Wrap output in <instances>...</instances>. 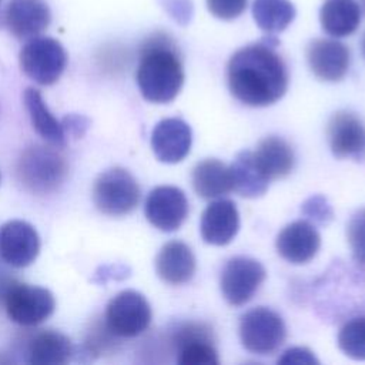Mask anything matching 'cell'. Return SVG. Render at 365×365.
Segmentation results:
<instances>
[{
	"instance_id": "4dcf8cb0",
	"label": "cell",
	"mask_w": 365,
	"mask_h": 365,
	"mask_svg": "<svg viewBox=\"0 0 365 365\" xmlns=\"http://www.w3.org/2000/svg\"><path fill=\"white\" fill-rule=\"evenodd\" d=\"M312 362H318V361L305 348H291L284 352L282 358L278 359V364H312Z\"/></svg>"
},
{
	"instance_id": "d6a6232c",
	"label": "cell",
	"mask_w": 365,
	"mask_h": 365,
	"mask_svg": "<svg viewBox=\"0 0 365 365\" xmlns=\"http://www.w3.org/2000/svg\"><path fill=\"white\" fill-rule=\"evenodd\" d=\"M362 54H364V57H365V36H364V38H362Z\"/></svg>"
},
{
	"instance_id": "9c48e42d",
	"label": "cell",
	"mask_w": 365,
	"mask_h": 365,
	"mask_svg": "<svg viewBox=\"0 0 365 365\" xmlns=\"http://www.w3.org/2000/svg\"><path fill=\"white\" fill-rule=\"evenodd\" d=\"M262 264L250 257H234L221 271L220 288L225 301L234 307L247 304L265 279Z\"/></svg>"
},
{
	"instance_id": "3957f363",
	"label": "cell",
	"mask_w": 365,
	"mask_h": 365,
	"mask_svg": "<svg viewBox=\"0 0 365 365\" xmlns=\"http://www.w3.org/2000/svg\"><path fill=\"white\" fill-rule=\"evenodd\" d=\"M138 201V182L124 168H110L101 173L94 181L93 202L96 208L106 215H127L135 210Z\"/></svg>"
},
{
	"instance_id": "d6986e66",
	"label": "cell",
	"mask_w": 365,
	"mask_h": 365,
	"mask_svg": "<svg viewBox=\"0 0 365 365\" xmlns=\"http://www.w3.org/2000/svg\"><path fill=\"white\" fill-rule=\"evenodd\" d=\"M157 275L170 285H181L195 274V257L191 248L178 240L164 244L155 257Z\"/></svg>"
},
{
	"instance_id": "6da1fadb",
	"label": "cell",
	"mask_w": 365,
	"mask_h": 365,
	"mask_svg": "<svg viewBox=\"0 0 365 365\" xmlns=\"http://www.w3.org/2000/svg\"><path fill=\"white\" fill-rule=\"evenodd\" d=\"M275 36L237 50L227 66L231 94L245 106L267 107L277 103L288 88V70L275 51Z\"/></svg>"
},
{
	"instance_id": "8fae6325",
	"label": "cell",
	"mask_w": 365,
	"mask_h": 365,
	"mask_svg": "<svg viewBox=\"0 0 365 365\" xmlns=\"http://www.w3.org/2000/svg\"><path fill=\"white\" fill-rule=\"evenodd\" d=\"M144 211L151 225L160 231L173 232L184 224L188 215V200L180 188L160 185L148 194Z\"/></svg>"
},
{
	"instance_id": "7c38bea8",
	"label": "cell",
	"mask_w": 365,
	"mask_h": 365,
	"mask_svg": "<svg viewBox=\"0 0 365 365\" xmlns=\"http://www.w3.org/2000/svg\"><path fill=\"white\" fill-rule=\"evenodd\" d=\"M40 252L36 228L21 220H11L0 227V258L14 268L29 267Z\"/></svg>"
},
{
	"instance_id": "ffe728a7",
	"label": "cell",
	"mask_w": 365,
	"mask_h": 365,
	"mask_svg": "<svg viewBox=\"0 0 365 365\" xmlns=\"http://www.w3.org/2000/svg\"><path fill=\"white\" fill-rule=\"evenodd\" d=\"M73 354L70 338L54 329L36 332L26 346V361L33 365H64Z\"/></svg>"
},
{
	"instance_id": "7402d4cb",
	"label": "cell",
	"mask_w": 365,
	"mask_h": 365,
	"mask_svg": "<svg viewBox=\"0 0 365 365\" xmlns=\"http://www.w3.org/2000/svg\"><path fill=\"white\" fill-rule=\"evenodd\" d=\"M23 100L36 133L56 148L66 147V131L63 123L50 113L40 91L29 87L24 90Z\"/></svg>"
},
{
	"instance_id": "52a82bcc",
	"label": "cell",
	"mask_w": 365,
	"mask_h": 365,
	"mask_svg": "<svg viewBox=\"0 0 365 365\" xmlns=\"http://www.w3.org/2000/svg\"><path fill=\"white\" fill-rule=\"evenodd\" d=\"M151 322V308L145 297L134 289L118 292L106 308L107 329L121 338H134L143 334Z\"/></svg>"
},
{
	"instance_id": "4fadbf2b",
	"label": "cell",
	"mask_w": 365,
	"mask_h": 365,
	"mask_svg": "<svg viewBox=\"0 0 365 365\" xmlns=\"http://www.w3.org/2000/svg\"><path fill=\"white\" fill-rule=\"evenodd\" d=\"M331 151L338 158H365V124L354 113L341 110L332 114L327 127Z\"/></svg>"
},
{
	"instance_id": "e0dca14e",
	"label": "cell",
	"mask_w": 365,
	"mask_h": 365,
	"mask_svg": "<svg viewBox=\"0 0 365 365\" xmlns=\"http://www.w3.org/2000/svg\"><path fill=\"white\" fill-rule=\"evenodd\" d=\"M275 247L285 261L297 265L307 264L317 255L321 247V237L312 224L299 220L281 230Z\"/></svg>"
},
{
	"instance_id": "f546056e",
	"label": "cell",
	"mask_w": 365,
	"mask_h": 365,
	"mask_svg": "<svg viewBox=\"0 0 365 365\" xmlns=\"http://www.w3.org/2000/svg\"><path fill=\"white\" fill-rule=\"evenodd\" d=\"M164 9L171 14V17L180 23L187 24L192 16L191 0H161Z\"/></svg>"
},
{
	"instance_id": "44dd1931",
	"label": "cell",
	"mask_w": 365,
	"mask_h": 365,
	"mask_svg": "<svg viewBox=\"0 0 365 365\" xmlns=\"http://www.w3.org/2000/svg\"><path fill=\"white\" fill-rule=\"evenodd\" d=\"M254 158L269 181L287 177L295 165V155L291 145L277 135H269L259 141L254 151Z\"/></svg>"
},
{
	"instance_id": "cb8c5ba5",
	"label": "cell",
	"mask_w": 365,
	"mask_h": 365,
	"mask_svg": "<svg viewBox=\"0 0 365 365\" xmlns=\"http://www.w3.org/2000/svg\"><path fill=\"white\" fill-rule=\"evenodd\" d=\"M191 181L194 191L205 200L218 198L232 191L230 167L217 158L200 161L192 170Z\"/></svg>"
},
{
	"instance_id": "7a4b0ae2",
	"label": "cell",
	"mask_w": 365,
	"mask_h": 365,
	"mask_svg": "<svg viewBox=\"0 0 365 365\" xmlns=\"http://www.w3.org/2000/svg\"><path fill=\"white\" fill-rule=\"evenodd\" d=\"M135 78L141 96L150 103L165 104L177 97L184 84V68L168 34L157 31L144 40Z\"/></svg>"
},
{
	"instance_id": "d4e9b609",
	"label": "cell",
	"mask_w": 365,
	"mask_h": 365,
	"mask_svg": "<svg viewBox=\"0 0 365 365\" xmlns=\"http://www.w3.org/2000/svg\"><path fill=\"white\" fill-rule=\"evenodd\" d=\"M232 191L245 198H257L265 194L269 180L259 170L252 151H241L230 165Z\"/></svg>"
},
{
	"instance_id": "836d02e7",
	"label": "cell",
	"mask_w": 365,
	"mask_h": 365,
	"mask_svg": "<svg viewBox=\"0 0 365 365\" xmlns=\"http://www.w3.org/2000/svg\"><path fill=\"white\" fill-rule=\"evenodd\" d=\"M362 1V6H364V10H365V0H361Z\"/></svg>"
},
{
	"instance_id": "9a60e30c",
	"label": "cell",
	"mask_w": 365,
	"mask_h": 365,
	"mask_svg": "<svg viewBox=\"0 0 365 365\" xmlns=\"http://www.w3.org/2000/svg\"><path fill=\"white\" fill-rule=\"evenodd\" d=\"M50 21V7L44 0H10L4 10V24L19 40L38 36Z\"/></svg>"
},
{
	"instance_id": "83f0119b",
	"label": "cell",
	"mask_w": 365,
	"mask_h": 365,
	"mask_svg": "<svg viewBox=\"0 0 365 365\" xmlns=\"http://www.w3.org/2000/svg\"><path fill=\"white\" fill-rule=\"evenodd\" d=\"M346 238L354 261L365 268V208L356 211L346 227Z\"/></svg>"
},
{
	"instance_id": "5bb4252c",
	"label": "cell",
	"mask_w": 365,
	"mask_h": 365,
	"mask_svg": "<svg viewBox=\"0 0 365 365\" xmlns=\"http://www.w3.org/2000/svg\"><path fill=\"white\" fill-rule=\"evenodd\" d=\"M307 63L309 70L322 81L342 80L351 63L349 48L331 38H315L307 47Z\"/></svg>"
},
{
	"instance_id": "5b68a950",
	"label": "cell",
	"mask_w": 365,
	"mask_h": 365,
	"mask_svg": "<svg viewBox=\"0 0 365 365\" xmlns=\"http://www.w3.org/2000/svg\"><path fill=\"white\" fill-rule=\"evenodd\" d=\"M67 164L64 157L48 147H29L17 167L20 181L33 192L46 194L56 190L64 180Z\"/></svg>"
},
{
	"instance_id": "8992f818",
	"label": "cell",
	"mask_w": 365,
	"mask_h": 365,
	"mask_svg": "<svg viewBox=\"0 0 365 365\" xmlns=\"http://www.w3.org/2000/svg\"><path fill=\"white\" fill-rule=\"evenodd\" d=\"M19 60L29 78L41 86H51L67 66V53L56 38L36 36L23 46Z\"/></svg>"
},
{
	"instance_id": "2e32d148",
	"label": "cell",
	"mask_w": 365,
	"mask_h": 365,
	"mask_svg": "<svg viewBox=\"0 0 365 365\" xmlns=\"http://www.w3.org/2000/svg\"><path fill=\"white\" fill-rule=\"evenodd\" d=\"M192 143V133L190 125L181 118H164L153 130L151 148L155 157L167 164L182 161Z\"/></svg>"
},
{
	"instance_id": "30bf717a",
	"label": "cell",
	"mask_w": 365,
	"mask_h": 365,
	"mask_svg": "<svg viewBox=\"0 0 365 365\" xmlns=\"http://www.w3.org/2000/svg\"><path fill=\"white\" fill-rule=\"evenodd\" d=\"M175 361L180 365H218L212 331L198 322H185L173 334Z\"/></svg>"
},
{
	"instance_id": "277c9868",
	"label": "cell",
	"mask_w": 365,
	"mask_h": 365,
	"mask_svg": "<svg viewBox=\"0 0 365 365\" xmlns=\"http://www.w3.org/2000/svg\"><path fill=\"white\" fill-rule=\"evenodd\" d=\"M238 332L242 346L255 355H272L287 338L282 318L265 307H257L242 314Z\"/></svg>"
},
{
	"instance_id": "ac0fdd59",
	"label": "cell",
	"mask_w": 365,
	"mask_h": 365,
	"mask_svg": "<svg viewBox=\"0 0 365 365\" xmlns=\"http://www.w3.org/2000/svg\"><path fill=\"white\" fill-rule=\"evenodd\" d=\"M240 214L231 200L212 201L202 212L200 232L202 240L211 245H227L237 235Z\"/></svg>"
},
{
	"instance_id": "1f68e13d",
	"label": "cell",
	"mask_w": 365,
	"mask_h": 365,
	"mask_svg": "<svg viewBox=\"0 0 365 365\" xmlns=\"http://www.w3.org/2000/svg\"><path fill=\"white\" fill-rule=\"evenodd\" d=\"M309 201L312 202V205L305 204V207H307L305 212L308 215H311L312 218H315L318 221H324L327 217L331 218V215H332L331 208H329V205L327 204V201L324 198L321 200V197H315V198H311Z\"/></svg>"
},
{
	"instance_id": "603a6c76",
	"label": "cell",
	"mask_w": 365,
	"mask_h": 365,
	"mask_svg": "<svg viewBox=\"0 0 365 365\" xmlns=\"http://www.w3.org/2000/svg\"><path fill=\"white\" fill-rule=\"evenodd\" d=\"M322 30L332 37H346L361 24V7L356 0H325L319 10Z\"/></svg>"
},
{
	"instance_id": "484cf974",
	"label": "cell",
	"mask_w": 365,
	"mask_h": 365,
	"mask_svg": "<svg viewBox=\"0 0 365 365\" xmlns=\"http://www.w3.org/2000/svg\"><path fill=\"white\" fill-rule=\"evenodd\" d=\"M252 17L267 34L284 31L295 19V7L289 0H254Z\"/></svg>"
},
{
	"instance_id": "ba28073f",
	"label": "cell",
	"mask_w": 365,
	"mask_h": 365,
	"mask_svg": "<svg viewBox=\"0 0 365 365\" xmlns=\"http://www.w3.org/2000/svg\"><path fill=\"white\" fill-rule=\"evenodd\" d=\"M9 318L23 327H34L46 321L56 308L53 294L37 285L13 284L4 294Z\"/></svg>"
},
{
	"instance_id": "f1b7e54d",
	"label": "cell",
	"mask_w": 365,
	"mask_h": 365,
	"mask_svg": "<svg viewBox=\"0 0 365 365\" xmlns=\"http://www.w3.org/2000/svg\"><path fill=\"white\" fill-rule=\"evenodd\" d=\"M248 0H207V9L220 20H234L247 9Z\"/></svg>"
},
{
	"instance_id": "4316f807",
	"label": "cell",
	"mask_w": 365,
	"mask_h": 365,
	"mask_svg": "<svg viewBox=\"0 0 365 365\" xmlns=\"http://www.w3.org/2000/svg\"><path fill=\"white\" fill-rule=\"evenodd\" d=\"M338 346L349 358L365 361V317H355L341 327Z\"/></svg>"
}]
</instances>
